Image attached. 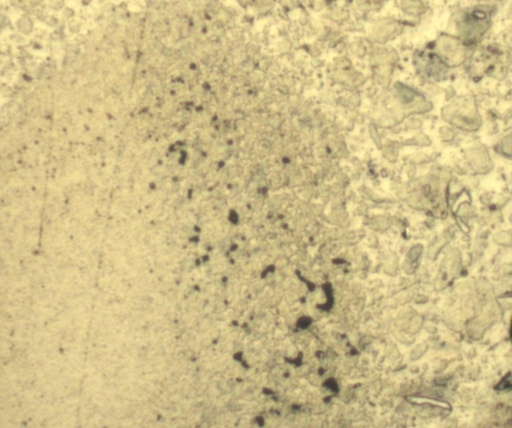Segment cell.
<instances>
[{
  "mask_svg": "<svg viewBox=\"0 0 512 428\" xmlns=\"http://www.w3.org/2000/svg\"><path fill=\"white\" fill-rule=\"evenodd\" d=\"M511 337H512V322H511Z\"/></svg>",
  "mask_w": 512,
  "mask_h": 428,
  "instance_id": "6da1fadb",
  "label": "cell"
}]
</instances>
